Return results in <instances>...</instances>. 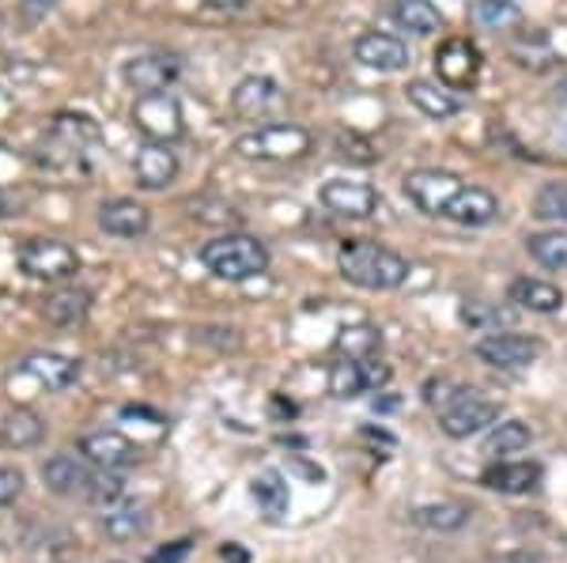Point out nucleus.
Returning a JSON list of instances; mask_svg holds the SVG:
<instances>
[{
  "label": "nucleus",
  "mask_w": 567,
  "mask_h": 563,
  "mask_svg": "<svg viewBox=\"0 0 567 563\" xmlns=\"http://www.w3.org/2000/svg\"><path fill=\"white\" fill-rule=\"evenodd\" d=\"M473 20L481 27H492V31H507V27L523 20V8L515 0H477L473 4Z\"/></svg>",
  "instance_id": "obj_34"
},
{
  "label": "nucleus",
  "mask_w": 567,
  "mask_h": 563,
  "mask_svg": "<svg viewBox=\"0 0 567 563\" xmlns=\"http://www.w3.org/2000/svg\"><path fill=\"white\" fill-rule=\"evenodd\" d=\"M435 76L451 91H470L481 76V50L470 39H446L435 50Z\"/></svg>",
  "instance_id": "obj_8"
},
{
  "label": "nucleus",
  "mask_w": 567,
  "mask_h": 563,
  "mask_svg": "<svg viewBox=\"0 0 567 563\" xmlns=\"http://www.w3.org/2000/svg\"><path fill=\"white\" fill-rule=\"evenodd\" d=\"M45 435V420L31 408H12V413L0 420V447L8 450H31L39 447Z\"/></svg>",
  "instance_id": "obj_23"
},
{
  "label": "nucleus",
  "mask_w": 567,
  "mask_h": 563,
  "mask_svg": "<svg viewBox=\"0 0 567 563\" xmlns=\"http://www.w3.org/2000/svg\"><path fill=\"white\" fill-rule=\"evenodd\" d=\"M87 503H99V507H114L125 499V480L114 473V469H99L95 480H91L87 488Z\"/></svg>",
  "instance_id": "obj_36"
},
{
  "label": "nucleus",
  "mask_w": 567,
  "mask_h": 563,
  "mask_svg": "<svg viewBox=\"0 0 567 563\" xmlns=\"http://www.w3.org/2000/svg\"><path fill=\"white\" fill-rule=\"evenodd\" d=\"M529 442H534V431H529L523 420H503L488 431V439H484V453H492V458H499V453H518V450H526Z\"/></svg>",
  "instance_id": "obj_32"
},
{
  "label": "nucleus",
  "mask_w": 567,
  "mask_h": 563,
  "mask_svg": "<svg viewBox=\"0 0 567 563\" xmlns=\"http://www.w3.org/2000/svg\"><path fill=\"white\" fill-rule=\"evenodd\" d=\"M413 522L424 525V530H439V533H454L470 522V507L465 503H424L413 511Z\"/></svg>",
  "instance_id": "obj_30"
},
{
  "label": "nucleus",
  "mask_w": 567,
  "mask_h": 563,
  "mask_svg": "<svg viewBox=\"0 0 567 563\" xmlns=\"http://www.w3.org/2000/svg\"><path fill=\"white\" fill-rule=\"evenodd\" d=\"M337 269L349 284L368 288V292H393L409 280V261L398 250L368 239L344 242L341 253H337Z\"/></svg>",
  "instance_id": "obj_2"
},
{
  "label": "nucleus",
  "mask_w": 567,
  "mask_h": 563,
  "mask_svg": "<svg viewBox=\"0 0 567 563\" xmlns=\"http://www.w3.org/2000/svg\"><path fill=\"white\" fill-rule=\"evenodd\" d=\"M200 265L216 280L243 284V280H254L269 269V250L254 234H219V239L200 247Z\"/></svg>",
  "instance_id": "obj_3"
},
{
  "label": "nucleus",
  "mask_w": 567,
  "mask_h": 563,
  "mask_svg": "<svg viewBox=\"0 0 567 563\" xmlns=\"http://www.w3.org/2000/svg\"><path fill=\"white\" fill-rule=\"evenodd\" d=\"M8 216H20V201L8 189H0V220H8Z\"/></svg>",
  "instance_id": "obj_41"
},
{
  "label": "nucleus",
  "mask_w": 567,
  "mask_h": 563,
  "mask_svg": "<svg viewBox=\"0 0 567 563\" xmlns=\"http://www.w3.org/2000/svg\"><path fill=\"white\" fill-rule=\"evenodd\" d=\"M462 322H465V325H473V330H484V325L499 322V314H496V311H488L484 303H465V306H462Z\"/></svg>",
  "instance_id": "obj_40"
},
{
  "label": "nucleus",
  "mask_w": 567,
  "mask_h": 563,
  "mask_svg": "<svg viewBox=\"0 0 567 563\" xmlns=\"http://www.w3.org/2000/svg\"><path fill=\"white\" fill-rule=\"evenodd\" d=\"M99 144H103V129L95 117L61 111L50 122V136L39 148V167L53 170V175H87Z\"/></svg>",
  "instance_id": "obj_1"
},
{
  "label": "nucleus",
  "mask_w": 567,
  "mask_h": 563,
  "mask_svg": "<svg viewBox=\"0 0 567 563\" xmlns=\"http://www.w3.org/2000/svg\"><path fill=\"white\" fill-rule=\"evenodd\" d=\"M91 311V292L84 288H58L42 299V317L53 325H76L84 322Z\"/></svg>",
  "instance_id": "obj_24"
},
{
  "label": "nucleus",
  "mask_w": 567,
  "mask_h": 563,
  "mask_svg": "<svg viewBox=\"0 0 567 563\" xmlns=\"http://www.w3.org/2000/svg\"><path fill=\"white\" fill-rule=\"evenodd\" d=\"M99 227L114 239H141L152 227V212L133 197H114V201L99 205Z\"/></svg>",
  "instance_id": "obj_17"
},
{
  "label": "nucleus",
  "mask_w": 567,
  "mask_h": 563,
  "mask_svg": "<svg viewBox=\"0 0 567 563\" xmlns=\"http://www.w3.org/2000/svg\"><path fill=\"white\" fill-rule=\"evenodd\" d=\"M133 125L148 136V140H159V144H175L186 136V114H182V103L171 95V91L136 95Z\"/></svg>",
  "instance_id": "obj_6"
},
{
  "label": "nucleus",
  "mask_w": 567,
  "mask_h": 563,
  "mask_svg": "<svg viewBox=\"0 0 567 563\" xmlns=\"http://www.w3.org/2000/svg\"><path fill=\"white\" fill-rule=\"evenodd\" d=\"M473 352H477V359H484L488 367L518 371L542 356V341L526 337V333H488V337L477 341Z\"/></svg>",
  "instance_id": "obj_11"
},
{
  "label": "nucleus",
  "mask_w": 567,
  "mask_h": 563,
  "mask_svg": "<svg viewBox=\"0 0 567 563\" xmlns=\"http://www.w3.org/2000/svg\"><path fill=\"white\" fill-rule=\"evenodd\" d=\"M114 563H117V560H114Z\"/></svg>",
  "instance_id": "obj_47"
},
{
  "label": "nucleus",
  "mask_w": 567,
  "mask_h": 563,
  "mask_svg": "<svg viewBox=\"0 0 567 563\" xmlns=\"http://www.w3.org/2000/svg\"><path fill=\"white\" fill-rule=\"evenodd\" d=\"M526 250L537 265L545 269H567V231H542V234H529L526 239Z\"/></svg>",
  "instance_id": "obj_31"
},
{
  "label": "nucleus",
  "mask_w": 567,
  "mask_h": 563,
  "mask_svg": "<svg viewBox=\"0 0 567 563\" xmlns=\"http://www.w3.org/2000/svg\"><path fill=\"white\" fill-rule=\"evenodd\" d=\"M507 299L523 311H534V314H556L564 306V292L548 280H537V277H518L511 280L507 288Z\"/></svg>",
  "instance_id": "obj_22"
},
{
  "label": "nucleus",
  "mask_w": 567,
  "mask_h": 563,
  "mask_svg": "<svg viewBox=\"0 0 567 563\" xmlns=\"http://www.w3.org/2000/svg\"><path fill=\"white\" fill-rule=\"evenodd\" d=\"M337 352L349 359H374V352H379V333H374L371 325H349V330H341V337H337Z\"/></svg>",
  "instance_id": "obj_35"
},
{
  "label": "nucleus",
  "mask_w": 567,
  "mask_h": 563,
  "mask_svg": "<svg viewBox=\"0 0 567 563\" xmlns=\"http://www.w3.org/2000/svg\"><path fill=\"white\" fill-rule=\"evenodd\" d=\"M318 201L329 212L344 216V220H368V216L379 212V194L371 186H363V181H349V178H329L318 189Z\"/></svg>",
  "instance_id": "obj_12"
},
{
  "label": "nucleus",
  "mask_w": 567,
  "mask_h": 563,
  "mask_svg": "<svg viewBox=\"0 0 567 563\" xmlns=\"http://www.w3.org/2000/svg\"><path fill=\"white\" fill-rule=\"evenodd\" d=\"M99 525H103V533L110 541H136L144 530H148V511L122 499V503L106 507V514L99 519Z\"/></svg>",
  "instance_id": "obj_26"
},
{
  "label": "nucleus",
  "mask_w": 567,
  "mask_h": 563,
  "mask_svg": "<svg viewBox=\"0 0 567 563\" xmlns=\"http://www.w3.org/2000/svg\"><path fill=\"white\" fill-rule=\"evenodd\" d=\"M23 375L42 389H69L80 378V359L61 356V352H34L23 359Z\"/></svg>",
  "instance_id": "obj_19"
},
{
  "label": "nucleus",
  "mask_w": 567,
  "mask_h": 563,
  "mask_svg": "<svg viewBox=\"0 0 567 563\" xmlns=\"http://www.w3.org/2000/svg\"><path fill=\"white\" fill-rule=\"evenodd\" d=\"M235 152L243 159H258V163H288L310 152V133L303 125H291V122L261 125L254 133H243L235 140Z\"/></svg>",
  "instance_id": "obj_4"
},
{
  "label": "nucleus",
  "mask_w": 567,
  "mask_h": 563,
  "mask_svg": "<svg viewBox=\"0 0 567 563\" xmlns=\"http://www.w3.org/2000/svg\"><path fill=\"white\" fill-rule=\"evenodd\" d=\"M219 556H224V560H231V563H246V560H250L243 549H235V544H224V549H219Z\"/></svg>",
  "instance_id": "obj_42"
},
{
  "label": "nucleus",
  "mask_w": 567,
  "mask_h": 563,
  "mask_svg": "<svg viewBox=\"0 0 567 563\" xmlns=\"http://www.w3.org/2000/svg\"><path fill=\"white\" fill-rule=\"evenodd\" d=\"M499 420V402L477 394V389H458L451 402L439 413V428H443L451 439H470V435H481L484 428Z\"/></svg>",
  "instance_id": "obj_7"
},
{
  "label": "nucleus",
  "mask_w": 567,
  "mask_h": 563,
  "mask_svg": "<svg viewBox=\"0 0 567 563\" xmlns=\"http://www.w3.org/2000/svg\"><path fill=\"white\" fill-rule=\"evenodd\" d=\"M250 496L258 499V507L265 511V519H284L291 507V496H288V480H284L277 469H261L258 477L250 480Z\"/></svg>",
  "instance_id": "obj_28"
},
{
  "label": "nucleus",
  "mask_w": 567,
  "mask_h": 563,
  "mask_svg": "<svg viewBox=\"0 0 567 563\" xmlns=\"http://www.w3.org/2000/svg\"><path fill=\"white\" fill-rule=\"evenodd\" d=\"M481 484L503 496H526L542 484V466L537 461H499V466L484 469Z\"/></svg>",
  "instance_id": "obj_21"
},
{
  "label": "nucleus",
  "mask_w": 567,
  "mask_h": 563,
  "mask_svg": "<svg viewBox=\"0 0 567 563\" xmlns=\"http://www.w3.org/2000/svg\"><path fill=\"white\" fill-rule=\"evenodd\" d=\"M189 552H194V541L182 538V541H171V544H163V549L148 552V563H186Z\"/></svg>",
  "instance_id": "obj_39"
},
{
  "label": "nucleus",
  "mask_w": 567,
  "mask_h": 563,
  "mask_svg": "<svg viewBox=\"0 0 567 563\" xmlns=\"http://www.w3.org/2000/svg\"><path fill=\"white\" fill-rule=\"evenodd\" d=\"M560 98H564V103H567V76L560 80Z\"/></svg>",
  "instance_id": "obj_45"
},
{
  "label": "nucleus",
  "mask_w": 567,
  "mask_h": 563,
  "mask_svg": "<svg viewBox=\"0 0 567 563\" xmlns=\"http://www.w3.org/2000/svg\"><path fill=\"white\" fill-rule=\"evenodd\" d=\"M409 103L416 106L420 114L435 117V122H443V117H454L462 111L458 95H451V87H439L432 80H413V84L405 87Z\"/></svg>",
  "instance_id": "obj_25"
},
{
  "label": "nucleus",
  "mask_w": 567,
  "mask_h": 563,
  "mask_svg": "<svg viewBox=\"0 0 567 563\" xmlns=\"http://www.w3.org/2000/svg\"><path fill=\"white\" fill-rule=\"evenodd\" d=\"M208 4H216V8H243L246 0H208Z\"/></svg>",
  "instance_id": "obj_44"
},
{
  "label": "nucleus",
  "mask_w": 567,
  "mask_h": 563,
  "mask_svg": "<svg viewBox=\"0 0 567 563\" xmlns=\"http://www.w3.org/2000/svg\"><path fill=\"white\" fill-rule=\"evenodd\" d=\"M27 8H34V12H50L53 4H58V0H23Z\"/></svg>",
  "instance_id": "obj_43"
},
{
  "label": "nucleus",
  "mask_w": 567,
  "mask_h": 563,
  "mask_svg": "<svg viewBox=\"0 0 567 563\" xmlns=\"http://www.w3.org/2000/svg\"><path fill=\"white\" fill-rule=\"evenodd\" d=\"M16 261L23 277L42 280V284H61L80 272V253L61 239H27Z\"/></svg>",
  "instance_id": "obj_5"
},
{
  "label": "nucleus",
  "mask_w": 567,
  "mask_h": 563,
  "mask_svg": "<svg viewBox=\"0 0 567 563\" xmlns=\"http://www.w3.org/2000/svg\"><path fill=\"white\" fill-rule=\"evenodd\" d=\"M23 484H27L23 469H16V466H0V507L16 503V499L23 496Z\"/></svg>",
  "instance_id": "obj_38"
},
{
  "label": "nucleus",
  "mask_w": 567,
  "mask_h": 563,
  "mask_svg": "<svg viewBox=\"0 0 567 563\" xmlns=\"http://www.w3.org/2000/svg\"><path fill=\"white\" fill-rule=\"evenodd\" d=\"M446 220L462 223V227H488L499 220V201L481 186H462L458 197L446 205Z\"/></svg>",
  "instance_id": "obj_20"
},
{
  "label": "nucleus",
  "mask_w": 567,
  "mask_h": 563,
  "mask_svg": "<svg viewBox=\"0 0 567 563\" xmlns=\"http://www.w3.org/2000/svg\"><path fill=\"white\" fill-rule=\"evenodd\" d=\"M458 189H462V178L451 175V170L424 167V170H413V175H405V197L420 208V212H427V216H443L446 205L458 197Z\"/></svg>",
  "instance_id": "obj_9"
},
{
  "label": "nucleus",
  "mask_w": 567,
  "mask_h": 563,
  "mask_svg": "<svg viewBox=\"0 0 567 563\" xmlns=\"http://www.w3.org/2000/svg\"><path fill=\"white\" fill-rule=\"evenodd\" d=\"M503 563H537V560H526V556H515V560H503Z\"/></svg>",
  "instance_id": "obj_46"
},
{
  "label": "nucleus",
  "mask_w": 567,
  "mask_h": 563,
  "mask_svg": "<svg viewBox=\"0 0 567 563\" xmlns=\"http://www.w3.org/2000/svg\"><path fill=\"white\" fill-rule=\"evenodd\" d=\"M80 453L95 469H125L141 458V447L133 439H125L122 431H87L80 439Z\"/></svg>",
  "instance_id": "obj_15"
},
{
  "label": "nucleus",
  "mask_w": 567,
  "mask_h": 563,
  "mask_svg": "<svg viewBox=\"0 0 567 563\" xmlns=\"http://www.w3.org/2000/svg\"><path fill=\"white\" fill-rule=\"evenodd\" d=\"M352 53L360 65L379 69V72H401L409 65V45L401 39H393V34H379V31L360 34L352 45Z\"/></svg>",
  "instance_id": "obj_18"
},
{
  "label": "nucleus",
  "mask_w": 567,
  "mask_h": 563,
  "mask_svg": "<svg viewBox=\"0 0 567 563\" xmlns=\"http://www.w3.org/2000/svg\"><path fill=\"white\" fill-rule=\"evenodd\" d=\"M182 61L175 53H136L122 65V80L130 84L136 95H155V91H167L178 80Z\"/></svg>",
  "instance_id": "obj_10"
},
{
  "label": "nucleus",
  "mask_w": 567,
  "mask_h": 563,
  "mask_svg": "<svg viewBox=\"0 0 567 563\" xmlns=\"http://www.w3.org/2000/svg\"><path fill=\"white\" fill-rule=\"evenodd\" d=\"M337 148H341V156H344V159L363 163V167L379 159V152H374V144L368 140V136H360V133H341V136H337Z\"/></svg>",
  "instance_id": "obj_37"
},
{
  "label": "nucleus",
  "mask_w": 567,
  "mask_h": 563,
  "mask_svg": "<svg viewBox=\"0 0 567 563\" xmlns=\"http://www.w3.org/2000/svg\"><path fill=\"white\" fill-rule=\"evenodd\" d=\"M534 216L545 223H567V181H545L534 197Z\"/></svg>",
  "instance_id": "obj_33"
},
{
  "label": "nucleus",
  "mask_w": 567,
  "mask_h": 563,
  "mask_svg": "<svg viewBox=\"0 0 567 563\" xmlns=\"http://www.w3.org/2000/svg\"><path fill=\"white\" fill-rule=\"evenodd\" d=\"M133 178L141 189H167L178 178V156L171 152V144L159 140H144L133 156Z\"/></svg>",
  "instance_id": "obj_13"
},
{
  "label": "nucleus",
  "mask_w": 567,
  "mask_h": 563,
  "mask_svg": "<svg viewBox=\"0 0 567 563\" xmlns=\"http://www.w3.org/2000/svg\"><path fill=\"white\" fill-rule=\"evenodd\" d=\"M42 480L53 496H87L95 469L87 458H72V453H53L50 461H42Z\"/></svg>",
  "instance_id": "obj_16"
},
{
  "label": "nucleus",
  "mask_w": 567,
  "mask_h": 563,
  "mask_svg": "<svg viewBox=\"0 0 567 563\" xmlns=\"http://www.w3.org/2000/svg\"><path fill=\"white\" fill-rule=\"evenodd\" d=\"M390 15L398 27L413 34H439L443 31V12L432 4V0H393Z\"/></svg>",
  "instance_id": "obj_27"
},
{
  "label": "nucleus",
  "mask_w": 567,
  "mask_h": 563,
  "mask_svg": "<svg viewBox=\"0 0 567 563\" xmlns=\"http://www.w3.org/2000/svg\"><path fill=\"white\" fill-rule=\"evenodd\" d=\"M280 103H284V91L269 76H246L231 91V111L239 117H250V122H261L272 111H280Z\"/></svg>",
  "instance_id": "obj_14"
},
{
  "label": "nucleus",
  "mask_w": 567,
  "mask_h": 563,
  "mask_svg": "<svg viewBox=\"0 0 567 563\" xmlns=\"http://www.w3.org/2000/svg\"><path fill=\"white\" fill-rule=\"evenodd\" d=\"M363 389H371L368 378V359H337L329 367V394L333 397H360Z\"/></svg>",
  "instance_id": "obj_29"
}]
</instances>
